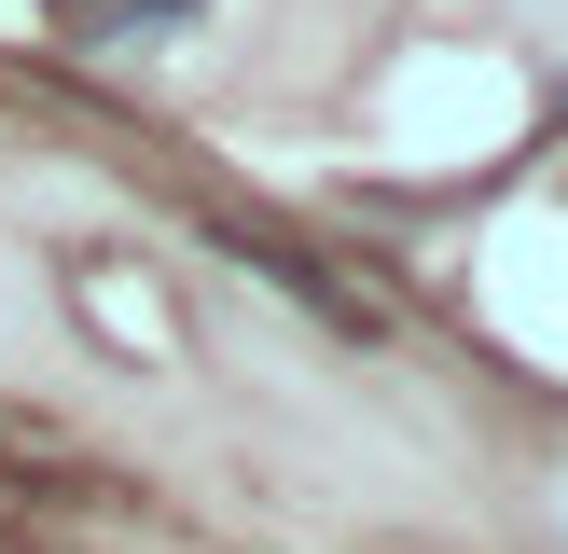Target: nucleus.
<instances>
[{
    "mask_svg": "<svg viewBox=\"0 0 568 554\" xmlns=\"http://www.w3.org/2000/svg\"><path fill=\"white\" fill-rule=\"evenodd\" d=\"M70 14H111V28H139V14H181V0H70Z\"/></svg>",
    "mask_w": 568,
    "mask_h": 554,
    "instance_id": "f257e3e1",
    "label": "nucleus"
}]
</instances>
